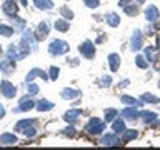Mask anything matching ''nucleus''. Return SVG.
<instances>
[{
  "mask_svg": "<svg viewBox=\"0 0 160 150\" xmlns=\"http://www.w3.org/2000/svg\"><path fill=\"white\" fill-rule=\"evenodd\" d=\"M105 130V123L102 122L100 118H90L88 123L85 125V132L90 133V135H100Z\"/></svg>",
  "mask_w": 160,
  "mask_h": 150,
  "instance_id": "1",
  "label": "nucleus"
},
{
  "mask_svg": "<svg viewBox=\"0 0 160 150\" xmlns=\"http://www.w3.org/2000/svg\"><path fill=\"white\" fill-rule=\"evenodd\" d=\"M68 50H70V45L67 42H63V40H58V38H55L53 42L48 45V52L52 55H63V53H67Z\"/></svg>",
  "mask_w": 160,
  "mask_h": 150,
  "instance_id": "2",
  "label": "nucleus"
},
{
  "mask_svg": "<svg viewBox=\"0 0 160 150\" xmlns=\"http://www.w3.org/2000/svg\"><path fill=\"white\" fill-rule=\"evenodd\" d=\"M28 52L30 50L27 48V47H23V45H20V48L18 47H15V45H10L8 47V58L10 60H22V58H25L28 55Z\"/></svg>",
  "mask_w": 160,
  "mask_h": 150,
  "instance_id": "3",
  "label": "nucleus"
},
{
  "mask_svg": "<svg viewBox=\"0 0 160 150\" xmlns=\"http://www.w3.org/2000/svg\"><path fill=\"white\" fill-rule=\"evenodd\" d=\"M0 90H2V93H3L5 98H13L15 95H17V88H15V85L10 83L8 80H3V82L0 83Z\"/></svg>",
  "mask_w": 160,
  "mask_h": 150,
  "instance_id": "4",
  "label": "nucleus"
},
{
  "mask_svg": "<svg viewBox=\"0 0 160 150\" xmlns=\"http://www.w3.org/2000/svg\"><path fill=\"white\" fill-rule=\"evenodd\" d=\"M78 50L85 58H93V55H95V47H93V43L90 42V40H85V42L78 47Z\"/></svg>",
  "mask_w": 160,
  "mask_h": 150,
  "instance_id": "5",
  "label": "nucleus"
},
{
  "mask_svg": "<svg viewBox=\"0 0 160 150\" xmlns=\"http://www.w3.org/2000/svg\"><path fill=\"white\" fill-rule=\"evenodd\" d=\"M35 40H37V38H35V35L30 32V30L23 32V37H22V45H23V47L35 50V48H37V42H35Z\"/></svg>",
  "mask_w": 160,
  "mask_h": 150,
  "instance_id": "6",
  "label": "nucleus"
},
{
  "mask_svg": "<svg viewBox=\"0 0 160 150\" xmlns=\"http://www.w3.org/2000/svg\"><path fill=\"white\" fill-rule=\"evenodd\" d=\"M2 10L5 12V15L8 17H17V12H18V7L13 0H5L3 5H2Z\"/></svg>",
  "mask_w": 160,
  "mask_h": 150,
  "instance_id": "7",
  "label": "nucleus"
},
{
  "mask_svg": "<svg viewBox=\"0 0 160 150\" xmlns=\"http://www.w3.org/2000/svg\"><path fill=\"white\" fill-rule=\"evenodd\" d=\"M142 43H143L142 32H140V30H135L133 35H132V40H130V48H132L133 52H137V50L142 48Z\"/></svg>",
  "mask_w": 160,
  "mask_h": 150,
  "instance_id": "8",
  "label": "nucleus"
},
{
  "mask_svg": "<svg viewBox=\"0 0 160 150\" xmlns=\"http://www.w3.org/2000/svg\"><path fill=\"white\" fill-rule=\"evenodd\" d=\"M48 32H50V25L47 22H40L38 27H37V33H35V38L37 40H45L48 37Z\"/></svg>",
  "mask_w": 160,
  "mask_h": 150,
  "instance_id": "9",
  "label": "nucleus"
},
{
  "mask_svg": "<svg viewBox=\"0 0 160 150\" xmlns=\"http://www.w3.org/2000/svg\"><path fill=\"white\" fill-rule=\"evenodd\" d=\"M160 12L157 10V7L155 5H148L147 8H145V18L148 20V22H155V20L158 18Z\"/></svg>",
  "mask_w": 160,
  "mask_h": 150,
  "instance_id": "10",
  "label": "nucleus"
},
{
  "mask_svg": "<svg viewBox=\"0 0 160 150\" xmlns=\"http://www.w3.org/2000/svg\"><path fill=\"white\" fill-rule=\"evenodd\" d=\"M37 77L43 78V80H48V75L45 73V72H42L40 68H33V70H30V72L27 73V83H30L33 78H37Z\"/></svg>",
  "mask_w": 160,
  "mask_h": 150,
  "instance_id": "11",
  "label": "nucleus"
},
{
  "mask_svg": "<svg viewBox=\"0 0 160 150\" xmlns=\"http://www.w3.org/2000/svg\"><path fill=\"white\" fill-rule=\"evenodd\" d=\"M102 145H105V147H113V145H120L118 142V137L115 133H107L105 137L102 138Z\"/></svg>",
  "mask_w": 160,
  "mask_h": 150,
  "instance_id": "12",
  "label": "nucleus"
},
{
  "mask_svg": "<svg viewBox=\"0 0 160 150\" xmlns=\"http://www.w3.org/2000/svg\"><path fill=\"white\" fill-rule=\"evenodd\" d=\"M80 115H82V110L73 108V110H68V112L63 115V118L67 120L68 123H73V122H77V120L80 118Z\"/></svg>",
  "mask_w": 160,
  "mask_h": 150,
  "instance_id": "13",
  "label": "nucleus"
},
{
  "mask_svg": "<svg viewBox=\"0 0 160 150\" xmlns=\"http://www.w3.org/2000/svg\"><path fill=\"white\" fill-rule=\"evenodd\" d=\"M35 107V102L30 97H23L20 100V105H18V110H22V112H28V110H32Z\"/></svg>",
  "mask_w": 160,
  "mask_h": 150,
  "instance_id": "14",
  "label": "nucleus"
},
{
  "mask_svg": "<svg viewBox=\"0 0 160 150\" xmlns=\"http://www.w3.org/2000/svg\"><path fill=\"white\" fill-rule=\"evenodd\" d=\"M108 63H110V70H112V72H117L118 67H120V55L110 53L108 55Z\"/></svg>",
  "mask_w": 160,
  "mask_h": 150,
  "instance_id": "15",
  "label": "nucleus"
},
{
  "mask_svg": "<svg viewBox=\"0 0 160 150\" xmlns=\"http://www.w3.org/2000/svg\"><path fill=\"white\" fill-rule=\"evenodd\" d=\"M120 102L127 103V105H130V107H142V105H143L140 100L133 98V97H128V95H122V97H120Z\"/></svg>",
  "mask_w": 160,
  "mask_h": 150,
  "instance_id": "16",
  "label": "nucleus"
},
{
  "mask_svg": "<svg viewBox=\"0 0 160 150\" xmlns=\"http://www.w3.org/2000/svg\"><path fill=\"white\" fill-rule=\"evenodd\" d=\"M35 108H37L38 112H48V110H52V108H53V103H52V102H48V100H45V98H42L40 102H37Z\"/></svg>",
  "mask_w": 160,
  "mask_h": 150,
  "instance_id": "17",
  "label": "nucleus"
},
{
  "mask_svg": "<svg viewBox=\"0 0 160 150\" xmlns=\"http://www.w3.org/2000/svg\"><path fill=\"white\" fill-rule=\"evenodd\" d=\"M60 95H62V98H67V100H70V98H77V97H80V90H75V88H63Z\"/></svg>",
  "mask_w": 160,
  "mask_h": 150,
  "instance_id": "18",
  "label": "nucleus"
},
{
  "mask_svg": "<svg viewBox=\"0 0 160 150\" xmlns=\"http://www.w3.org/2000/svg\"><path fill=\"white\" fill-rule=\"evenodd\" d=\"M120 115H122L123 118H127V120H135L138 117V112L137 110H135L133 107H130V108H125V110H122V112H120Z\"/></svg>",
  "mask_w": 160,
  "mask_h": 150,
  "instance_id": "19",
  "label": "nucleus"
},
{
  "mask_svg": "<svg viewBox=\"0 0 160 150\" xmlns=\"http://www.w3.org/2000/svg\"><path fill=\"white\" fill-rule=\"evenodd\" d=\"M33 5L40 10H50L53 8V2L52 0H33Z\"/></svg>",
  "mask_w": 160,
  "mask_h": 150,
  "instance_id": "20",
  "label": "nucleus"
},
{
  "mask_svg": "<svg viewBox=\"0 0 160 150\" xmlns=\"http://www.w3.org/2000/svg\"><path fill=\"white\" fill-rule=\"evenodd\" d=\"M0 143L13 145V143H17V137H15L13 133H2V135H0Z\"/></svg>",
  "mask_w": 160,
  "mask_h": 150,
  "instance_id": "21",
  "label": "nucleus"
},
{
  "mask_svg": "<svg viewBox=\"0 0 160 150\" xmlns=\"http://www.w3.org/2000/svg\"><path fill=\"white\" fill-rule=\"evenodd\" d=\"M0 70H3L5 73H12L13 70H15V63H12L8 58L0 60Z\"/></svg>",
  "mask_w": 160,
  "mask_h": 150,
  "instance_id": "22",
  "label": "nucleus"
},
{
  "mask_svg": "<svg viewBox=\"0 0 160 150\" xmlns=\"http://www.w3.org/2000/svg\"><path fill=\"white\" fill-rule=\"evenodd\" d=\"M145 57H147L148 62L155 63L158 60V53H157V50H155L153 47H147V48H145Z\"/></svg>",
  "mask_w": 160,
  "mask_h": 150,
  "instance_id": "23",
  "label": "nucleus"
},
{
  "mask_svg": "<svg viewBox=\"0 0 160 150\" xmlns=\"http://www.w3.org/2000/svg\"><path fill=\"white\" fill-rule=\"evenodd\" d=\"M105 20H107V23L110 25V27H118V23H120V17L117 13H113V12L105 15Z\"/></svg>",
  "mask_w": 160,
  "mask_h": 150,
  "instance_id": "24",
  "label": "nucleus"
},
{
  "mask_svg": "<svg viewBox=\"0 0 160 150\" xmlns=\"http://www.w3.org/2000/svg\"><path fill=\"white\" fill-rule=\"evenodd\" d=\"M112 128H113V132L115 133H123L125 132V122L123 120H113V123H112Z\"/></svg>",
  "mask_w": 160,
  "mask_h": 150,
  "instance_id": "25",
  "label": "nucleus"
},
{
  "mask_svg": "<svg viewBox=\"0 0 160 150\" xmlns=\"http://www.w3.org/2000/svg\"><path fill=\"white\" fill-rule=\"evenodd\" d=\"M53 27L58 30V32H67V30L70 28V25L67 20H57V22L53 23Z\"/></svg>",
  "mask_w": 160,
  "mask_h": 150,
  "instance_id": "26",
  "label": "nucleus"
},
{
  "mask_svg": "<svg viewBox=\"0 0 160 150\" xmlns=\"http://www.w3.org/2000/svg\"><path fill=\"white\" fill-rule=\"evenodd\" d=\"M32 123H33V120H20V122L15 125V130H17V132H23V130L28 128Z\"/></svg>",
  "mask_w": 160,
  "mask_h": 150,
  "instance_id": "27",
  "label": "nucleus"
},
{
  "mask_svg": "<svg viewBox=\"0 0 160 150\" xmlns=\"http://www.w3.org/2000/svg\"><path fill=\"white\" fill-rule=\"evenodd\" d=\"M15 32V28L12 27H8V25H3V23H0V35H3V37H12Z\"/></svg>",
  "mask_w": 160,
  "mask_h": 150,
  "instance_id": "28",
  "label": "nucleus"
},
{
  "mask_svg": "<svg viewBox=\"0 0 160 150\" xmlns=\"http://www.w3.org/2000/svg\"><path fill=\"white\" fill-rule=\"evenodd\" d=\"M117 115H118V112H117L115 108H108V110H105V122H113Z\"/></svg>",
  "mask_w": 160,
  "mask_h": 150,
  "instance_id": "29",
  "label": "nucleus"
},
{
  "mask_svg": "<svg viewBox=\"0 0 160 150\" xmlns=\"http://www.w3.org/2000/svg\"><path fill=\"white\" fill-rule=\"evenodd\" d=\"M142 117L145 120V123H152V122H155V118H157V113H153V112H142Z\"/></svg>",
  "mask_w": 160,
  "mask_h": 150,
  "instance_id": "30",
  "label": "nucleus"
},
{
  "mask_svg": "<svg viewBox=\"0 0 160 150\" xmlns=\"http://www.w3.org/2000/svg\"><path fill=\"white\" fill-rule=\"evenodd\" d=\"M135 137H137V132H135V130H127V128H125L122 142H128V140H133Z\"/></svg>",
  "mask_w": 160,
  "mask_h": 150,
  "instance_id": "31",
  "label": "nucleus"
},
{
  "mask_svg": "<svg viewBox=\"0 0 160 150\" xmlns=\"http://www.w3.org/2000/svg\"><path fill=\"white\" fill-rule=\"evenodd\" d=\"M142 102H150V103H158V98L153 97L152 93H143L142 95Z\"/></svg>",
  "mask_w": 160,
  "mask_h": 150,
  "instance_id": "32",
  "label": "nucleus"
},
{
  "mask_svg": "<svg viewBox=\"0 0 160 150\" xmlns=\"http://www.w3.org/2000/svg\"><path fill=\"white\" fill-rule=\"evenodd\" d=\"M135 63H137V67L138 68H147V60H145V57H142V55H138L137 60H135Z\"/></svg>",
  "mask_w": 160,
  "mask_h": 150,
  "instance_id": "33",
  "label": "nucleus"
},
{
  "mask_svg": "<svg viewBox=\"0 0 160 150\" xmlns=\"http://www.w3.org/2000/svg\"><path fill=\"white\" fill-rule=\"evenodd\" d=\"M58 67H50V72H48V78H52V80H57L58 78Z\"/></svg>",
  "mask_w": 160,
  "mask_h": 150,
  "instance_id": "34",
  "label": "nucleus"
},
{
  "mask_svg": "<svg viewBox=\"0 0 160 150\" xmlns=\"http://www.w3.org/2000/svg\"><path fill=\"white\" fill-rule=\"evenodd\" d=\"M60 12H62V15H63L65 18H68V20L73 18V13H72V10H70L68 7H62V10H60Z\"/></svg>",
  "mask_w": 160,
  "mask_h": 150,
  "instance_id": "35",
  "label": "nucleus"
},
{
  "mask_svg": "<svg viewBox=\"0 0 160 150\" xmlns=\"http://www.w3.org/2000/svg\"><path fill=\"white\" fill-rule=\"evenodd\" d=\"M125 12H127V15H137L138 8H137V5H128V7H125Z\"/></svg>",
  "mask_w": 160,
  "mask_h": 150,
  "instance_id": "36",
  "label": "nucleus"
},
{
  "mask_svg": "<svg viewBox=\"0 0 160 150\" xmlns=\"http://www.w3.org/2000/svg\"><path fill=\"white\" fill-rule=\"evenodd\" d=\"M83 3L87 5L88 8H97L98 3H100V0H83Z\"/></svg>",
  "mask_w": 160,
  "mask_h": 150,
  "instance_id": "37",
  "label": "nucleus"
},
{
  "mask_svg": "<svg viewBox=\"0 0 160 150\" xmlns=\"http://www.w3.org/2000/svg\"><path fill=\"white\" fill-rule=\"evenodd\" d=\"M23 133H25V137H35V135H37V130H35L32 125H30L28 128H25V130H23Z\"/></svg>",
  "mask_w": 160,
  "mask_h": 150,
  "instance_id": "38",
  "label": "nucleus"
},
{
  "mask_svg": "<svg viewBox=\"0 0 160 150\" xmlns=\"http://www.w3.org/2000/svg\"><path fill=\"white\" fill-rule=\"evenodd\" d=\"M37 92H38V87H37V85H33L32 82H30V85H28V93H30V95H35Z\"/></svg>",
  "mask_w": 160,
  "mask_h": 150,
  "instance_id": "39",
  "label": "nucleus"
},
{
  "mask_svg": "<svg viewBox=\"0 0 160 150\" xmlns=\"http://www.w3.org/2000/svg\"><path fill=\"white\" fill-rule=\"evenodd\" d=\"M65 135H68V137H75V128L73 127H68V128H65Z\"/></svg>",
  "mask_w": 160,
  "mask_h": 150,
  "instance_id": "40",
  "label": "nucleus"
},
{
  "mask_svg": "<svg viewBox=\"0 0 160 150\" xmlns=\"http://www.w3.org/2000/svg\"><path fill=\"white\" fill-rule=\"evenodd\" d=\"M100 83H102V85H110V83H112V78H110V77H105Z\"/></svg>",
  "mask_w": 160,
  "mask_h": 150,
  "instance_id": "41",
  "label": "nucleus"
},
{
  "mask_svg": "<svg viewBox=\"0 0 160 150\" xmlns=\"http://www.w3.org/2000/svg\"><path fill=\"white\" fill-rule=\"evenodd\" d=\"M128 3H130V0H120V2H118L120 7H127Z\"/></svg>",
  "mask_w": 160,
  "mask_h": 150,
  "instance_id": "42",
  "label": "nucleus"
},
{
  "mask_svg": "<svg viewBox=\"0 0 160 150\" xmlns=\"http://www.w3.org/2000/svg\"><path fill=\"white\" fill-rule=\"evenodd\" d=\"M3 115H5V108L2 107V105H0V118H2V117H3Z\"/></svg>",
  "mask_w": 160,
  "mask_h": 150,
  "instance_id": "43",
  "label": "nucleus"
},
{
  "mask_svg": "<svg viewBox=\"0 0 160 150\" xmlns=\"http://www.w3.org/2000/svg\"><path fill=\"white\" fill-rule=\"evenodd\" d=\"M127 85H128V80H123V82L120 83V87H127Z\"/></svg>",
  "mask_w": 160,
  "mask_h": 150,
  "instance_id": "44",
  "label": "nucleus"
},
{
  "mask_svg": "<svg viewBox=\"0 0 160 150\" xmlns=\"http://www.w3.org/2000/svg\"><path fill=\"white\" fill-rule=\"evenodd\" d=\"M157 47H160V37L157 38Z\"/></svg>",
  "mask_w": 160,
  "mask_h": 150,
  "instance_id": "45",
  "label": "nucleus"
},
{
  "mask_svg": "<svg viewBox=\"0 0 160 150\" xmlns=\"http://www.w3.org/2000/svg\"><path fill=\"white\" fill-rule=\"evenodd\" d=\"M142 2H145V0H137V3H142Z\"/></svg>",
  "mask_w": 160,
  "mask_h": 150,
  "instance_id": "46",
  "label": "nucleus"
},
{
  "mask_svg": "<svg viewBox=\"0 0 160 150\" xmlns=\"http://www.w3.org/2000/svg\"><path fill=\"white\" fill-rule=\"evenodd\" d=\"M0 53H2V47H0Z\"/></svg>",
  "mask_w": 160,
  "mask_h": 150,
  "instance_id": "47",
  "label": "nucleus"
},
{
  "mask_svg": "<svg viewBox=\"0 0 160 150\" xmlns=\"http://www.w3.org/2000/svg\"><path fill=\"white\" fill-rule=\"evenodd\" d=\"M158 85H160V83H158Z\"/></svg>",
  "mask_w": 160,
  "mask_h": 150,
  "instance_id": "48",
  "label": "nucleus"
}]
</instances>
